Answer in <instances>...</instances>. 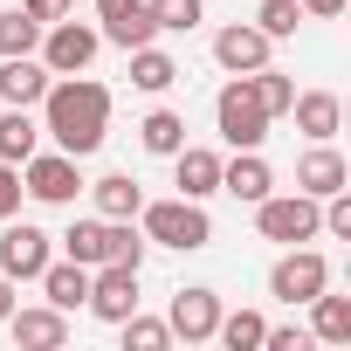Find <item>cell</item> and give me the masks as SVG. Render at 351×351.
<instances>
[{
  "label": "cell",
  "mask_w": 351,
  "mask_h": 351,
  "mask_svg": "<svg viewBox=\"0 0 351 351\" xmlns=\"http://www.w3.org/2000/svg\"><path fill=\"white\" fill-rule=\"evenodd\" d=\"M289 117H296V131H303L310 145H324V138L344 131V104H337V90H296V97H289Z\"/></svg>",
  "instance_id": "cell-18"
},
{
  "label": "cell",
  "mask_w": 351,
  "mask_h": 351,
  "mask_svg": "<svg viewBox=\"0 0 351 351\" xmlns=\"http://www.w3.org/2000/svg\"><path fill=\"white\" fill-rule=\"evenodd\" d=\"M42 49V21L28 8H8L0 14V56H35Z\"/></svg>",
  "instance_id": "cell-27"
},
{
  "label": "cell",
  "mask_w": 351,
  "mask_h": 351,
  "mask_svg": "<svg viewBox=\"0 0 351 351\" xmlns=\"http://www.w3.org/2000/svg\"><path fill=\"white\" fill-rule=\"evenodd\" d=\"M262 351H310V330H289V324L276 330V324H269V330H262Z\"/></svg>",
  "instance_id": "cell-34"
},
{
  "label": "cell",
  "mask_w": 351,
  "mask_h": 351,
  "mask_svg": "<svg viewBox=\"0 0 351 351\" xmlns=\"http://www.w3.org/2000/svg\"><path fill=\"white\" fill-rule=\"evenodd\" d=\"M21 8H28V14L49 28V21H62V14H69V0H21Z\"/></svg>",
  "instance_id": "cell-35"
},
{
  "label": "cell",
  "mask_w": 351,
  "mask_h": 351,
  "mask_svg": "<svg viewBox=\"0 0 351 351\" xmlns=\"http://www.w3.org/2000/svg\"><path fill=\"white\" fill-rule=\"evenodd\" d=\"M35 282H42V296H49L56 310H76V303L90 296V269H83V262H69V255H62V262H49Z\"/></svg>",
  "instance_id": "cell-21"
},
{
  "label": "cell",
  "mask_w": 351,
  "mask_h": 351,
  "mask_svg": "<svg viewBox=\"0 0 351 351\" xmlns=\"http://www.w3.org/2000/svg\"><path fill=\"white\" fill-rule=\"evenodd\" d=\"M21 214V165L0 158V221H14Z\"/></svg>",
  "instance_id": "cell-33"
},
{
  "label": "cell",
  "mask_w": 351,
  "mask_h": 351,
  "mask_svg": "<svg viewBox=\"0 0 351 351\" xmlns=\"http://www.w3.org/2000/svg\"><path fill=\"white\" fill-rule=\"evenodd\" d=\"M269 49H276V42H269L255 21H234V28H221V35H214V62H221L228 76H248V69H262V62H269Z\"/></svg>",
  "instance_id": "cell-15"
},
{
  "label": "cell",
  "mask_w": 351,
  "mask_h": 351,
  "mask_svg": "<svg viewBox=\"0 0 351 351\" xmlns=\"http://www.w3.org/2000/svg\"><path fill=\"white\" fill-rule=\"evenodd\" d=\"M303 21H310V14L296 8V0H262V8H255V28H262L269 42H289Z\"/></svg>",
  "instance_id": "cell-28"
},
{
  "label": "cell",
  "mask_w": 351,
  "mask_h": 351,
  "mask_svg": "<svg viewBox=\"0 0 351 351\" xmlns=\"http://www.w3.org/2000/svg\"><path fill=\"white\" fill-rule=\"evenodd\" d=\"M138 145H145L152 158H172V152L186 145V117H180V110H152V117L138 124Z\"/></svg>",
  "instance_id": "cell-25"
},
{
  "label": "cell",
  "mask_w": 351,
  "mask_h": 351,
  "mask_svg": "<svg viewBox=\"0 0 351 351\" xmlns=\"http://www.w3.org/2000/svg\"><path fill=\"white\" fill-rule=\"evenodd\" d=\"M310 337H324V344H351V296L317 289V296H310Z\"/></svg>",
  "instance_id": "cell-23"
},
{
  "label": "cell",
  "mask_w": 351,
  "mask_h": 351,
  "mask_svg": "<svg viewBox=\"0 0 351 351\" xmlns=\"http://www.w3.org/2000/svg\"><path fill=\"white\" fill-rule=\"evenodd\" d=\"M69 8H76V0H69Z\"/></svg>",
  "instance_id": "cell-38"
},
{
  "label": "cell",
  "mask_w": 351,
  "mask_h": 351,
  "mask_svg": "<svg viewBox=\"0 0 351 351\" xmlns=\"http://www.w3.org/2000/svg\"><path fill=\"white\" fill-rule=\"evenodd\" d=\"M97 49H104V35L62 14V21H49V28H42V49H35V56L49 62V76H76V69H90V62H97Z\"/></svg>",
  "instance_id": "cell-8"
},
{
  "label": "cell",
  "mask_w": 351,
  "mask_h": 351,
  "mask_svg": "<svg viewBox=\"0 0 351 351\" xmlns=\"http://www.w3.org/2000/svg\"><path fill=\"white\" fill-rule=\"evenodd\" d=\"M255 228H262V241H282V248L317 241L324 234V200H310V193H262L255 200Z\"/></svg>",
  "instance_id": "cell-5"
},
{
  "label": "cell",
  "mask_w": 351,
  "mask_h": 351,
  "mask_svg": "<svg viewBox=\"0 0 351 351\" xmlns=\"http://www.w3.org/2000/svg\"><path fill=\"white\" fill-rule=\"evenodd\" d=\"M56 262V234H42L35 221H8L0 228V276L8 282H35Z\"/></svg>",
  "instance_id": "cell-7"
},
{
  "label": "cell",
  "mask_w": 351,
  "mask_h": 351,
  "mask_svg": "<svg viewBox=\"0 0 351 351\" xmlns=\"http://www.w3.org/2000/svg\"><path fill=\"white\" fill-rule=\"evenodd\" d=\"M324 234H337V241H351V186H337V193L324 200Z\"/></svg>",
  "instance_id": "cell-32"
},
{
  "label": "cell",
  "mask_w": 351,
  "mask_h": 351,
  "mask_svg": "<svg viewBox=\"0 0 351 351\" xmlns=\"http://www.w3.org/2000/svg\"><path fill=\"white\" fill-rule=\"evenodd\" d=\"M221 193H234V200H262V193H276V172H269V158L262 152H234V158H221Z\"/></svg>",
  "instance_id": "cell-19"
},
{
  "label": "cell",
  "mask_w": 351,
  "mask_h": 351,
  "mask_svg": "<svg viewBox=\"0 0 351 351\" xmlns=\"http://www.w3.org/2000/svg\"><path fill=\"white\" fill-rule=\"evenodd\" d=\"M28 152H42V117L35 110H0V158H8V165H21Z\"/></svg>",
  "instance_id": "cell-22"
},
{
  "label": "cell",
  "mask_w": 351,
  "mask_h": 351,
  "mask_svg": "<svg viewBox=\"0 0 351 351\" xmlns=\"http://www.w3.org/2000/svg\"><path fill=\"white\" fill-rule=\"evenodd\" d=\"M138 234L186 255V248H207V241H214V221H207V200L172 193V200H145V207H138Z\"/></svg>",
  "instance_id": "cell-3"
},
{
  "label": "cell",
  "mask_w": 351,
  "mask_h": 351,
  "mask_svg": "<svg viewBox=\"0 0 351 351\" xmlns=\"http://www.w3.org/2000/svg\"><path fill=\"white\" fill-rule=\"evenodd\" d=\"M172 186H180L186 200H214V193H221V152L180 145V152H172Z\"/></svg>",
  "instance_id": "cell-17"
},
{
  "label": "cell",
  "mask_w": 351,
  "mask_h": 351,
  "mask_svg": "<svg viewBox=\"0 0 351 351\" xmlns=\"http://www.w3.org/2000/svg\"><path fill=\"white\" fill-rule=\"evenodd\" d=\"M49 83H56V76H49V62H42V56H0V104L35 110Z\"/></svg>",
  "instance_id": "cell-16"
},
{
  "label": "cell",
  "mask_w": 351,
  "mask_h": 351,
  "mask_svg": "<svg viewBox=\"0 0 351 351\" xmlns=\"http://www.w3.org/2000/svg\"><path fill=\"white\" fill-rule=\"evenodd\" d=\"M62 255L83 262V269H104V262H131V269H145V234H138L131 221H104V214H90V221H69Z\"/></svg>",
  "instance_id": "cell-2"
},
{
  "label": "cell",
  "mask_w": 351,
  "mask_h": 351,
  "mask_svg": "<svg viewBox=\"0 0 351 351\" xmlns=\"http://www.w3.org/2000/svg\"><path fill=\"white\" fill-rule=\"evenodd\" d=\"M337 186H351V165H344V152L324 138V145H310V152L296 158V193H310V200H330Z\"/></svg>",
  "instance_id": "cell-14"
},
{
  "label": "cell",
  "mask_w": 351,
  "mask_h": 351,
  "mask_svg": "<svg viewBox=\"0 0 351 351\" xmlns=\"http://www.w3.org/2000/svg\"><path fill=\"white\" fill-rule=\"evenodd\" d=\"M117 330H124V344H131V351H165V344H172L165 317H138V310H131V317H124Z\"/></svg>",
  "instance_id": "cell-31"
},
{
  "label": "cell",
  "mask_w": 351,
  "mask_h": 351,
  "mask_svg": "<svg viewBox=\"0 0 351 351\" xmlns=\"http://www.w3.org/2000/svg\"><path fill=\"white\" fill-rule=\"evenodd\" d=\"M83 158H69V152H28L21 158V193L28 200H42V207H69L76 193H83V172H76Z\"/></svg>",
  "instance_id": "cell-6"
},
{
  "label": "cell",
  "mask_w": 351,
  "mask_h": 351,
  "mask_svg": "<svg viewBox=\"0 0 351 351\" xmlns=\"http://www.w3.org/2000/svg\"><path fill=\"white\" fill-rule=\"evenodd\" d=\"M214 124H221V138L234 145V152H262V138H269V110H262V97H255V83L248 76H228L221 83V97H214Z\"/></svg>",
  "instance_id": "cell-4"
},
{
  "label": "cell",
  "mask_w": 351,
  "mask_h": 351,
  "mask_svg": "<svg viewBox=\"0 0 351 351\" xmlns=\"http://www.w3.org/2000/svg\"><path fill=\"white\" fill-rule=\"evenodd\" d=\"M262 330H269L262 310H221V324H214V337L228 351H262Z\"/></svg>",
  "instance_id": "cell-26"
},
{
  "label": "cell",
  "mask_w": 351,
  "mask_h": 351,
  "mask_svg": "<svg viewBox=\"0 0 351 351\" xmlns=\"http://www.w3.org/2000/svg\"><path fill=\"white\" fill-rule=\"evenodd\" d=\"M42 131L56 138V152H69V158H90L104 138H110V90L97 83V76H56L49 90H42Z\"/></svg>",
  "instance_id": "cell-1"
},
{
  "label": "cell",
  "mask_w": 351,
  "mask_h": 351,
  "mask_svg": "<svg viewBox=\"0 0 351 351\" xmlns=\"http://www.w3.org/2000/svg\"><path fill=\"white\" fill-rule=\"evenodd\" d=\"M90 317H104V324H124L131 310H138V269L131 262H104V269H90Z\"/></svg>",
  "instance_id": "cell-10"
},
{
  "label": "cell",
  "mask_w": 351,
  "mask_h": 351,
  "mask_svg": "<svg viewBox=\"0 0 351 351\" xmlns=\"http://www.w3.org/2000/svg\"><path fill=\"white\" fill-rule=\"evenodd\" d=\"M303 14H317V21H330V14H344V0H296Z\"/></svg>",
  "instance_id": "cell-36"
},
{
  "label": "cell",
  "mask_w": 351,
  "mask_h": 351,
  "mask_svg": "<svg viewBox=\"0 0 351 351\" xmlns=\"http://www.w3.org/2000/svg\"><path fill=\"white\" fill-rule=\"evenodd\" d=\"M14 303H21V296H14V282H8V276H0V324H8V317H14Z\"/></svg>",
  "instance_id": "cell-37"
},
{
  "label": "cell",
  "mask_w": 351,
  "mask_h": 351,
  "mask_svg": "<svg viewBox=\"0 0 351 351\" xmlns=\"http://www.w3.org/2000/svg\"><path fill=\"white\" fill-rule=\"evenodd\" d=\"M214 324H221V296L214 289H180L172 296V310H165V330L172 337H186V344H214Z\"/></svg>",
  "instance_id": "cell-12"
},
{
  "label": "cell",
  "mask_w": 351,
  "mask_h": 351,
  "mask_svg": "<svg viewBox=\"0 0 351 351\" xmlns=\"http://www.w3.org/2000/svg\"><path fill=\"white\" fill-rule=\"evenodd\" d=\"M145 14L158 21V35H193L200 28V0H145Z\"/></svg>",
  "instance_id": "cell-29"
},
{
  "label": "cell",
  "mask_w": 351,
  "mask_h": 351,
  "mask_svg": "<svg viewBox=\"0 0 351 351\" xmlns=\"http://www.w3.org/2000/svg\"><path fill=\"white\" fill-rule=\"evenodd\" d=\"M90 200H97V214H104V221H138V207H145V186L131 180V172H104V180L90 186Z\"/></svg>",
  "instance_id": "cell-20"
},
{
  "label": "cell",
  "mask_w": 351,
  "mask_h": 351,
  "mask_svg": "<svg viewBox=\"0 0 351 351\" xmlns=\"http://www.w3.org/2000/svg\"><path fill=\"white\" fill-rule=\"evenodd\" d=\"M248 83H255V97H262V110H269V117H289L296 83H289L282 69H269V62H262V69H248Z\"/></svg>",
  "instance_id": "cell-30"
},
{
  "label": "cell",
  "mask_w": 351,
  "mask_h": 351,
  "mask_svg": "<svg viewBox=\"0 0 351 351\" xmlns=\"http://www.w3.org/2000/svg\"><path fill=\"white\" fill-rule=\"evenodd\" d=\"M317 289H330V262H324L317 248L296 241V248L269 269V296H276V303H310Z\"/></svg>",
  "instance_id": "cell-9"
},
{
  "label": "cell",
  "mask_w": 351,
  "mask_h": 351,
  "mask_svg": "<svg viewBox=\"0 0 351 351\" xmlns=\"http://www.w3.org/2000/svg\"><path fill=\"white\" fill-rule=\"evenodd\" d=\"M131 83L158 97V90H172V83H180V62H172L158 42H145V49H131Z\"/></svg>",
  "instance_id": "cell-24"
},
{
  "label": "cell",
  "mask_w": 351,
  "mask_h": 351,
  "mask_svg": "<svg viewBox=\"0 0 351 351\" xmlns=\"http://www.w3.org/2000/svg\"><path fill=\"white\" fill-rule=\"evenodd\" d=\"M8 330H14L21 351H62L69 344V310H56V303H14Z\"/></svg>",
  "instance_id": "cell-11"
},
{
  "label": "cell",
  "mask_w": 351,
  "mask_h": 351,
  "mask_svg": "<svg viewBox=\"0 0 351 351\" xmlns=\"http://www.w3.org/2000/svg\"><path fill=\"white\" fill-rule=\"evenodd\" d=\"M97 21H104L97 35H104V42H117L124 56H131V49H145V42H158V21L145 14V0H97Z\"/></svg>",
  "instance_id": "cell-13"
}]
</instances>
